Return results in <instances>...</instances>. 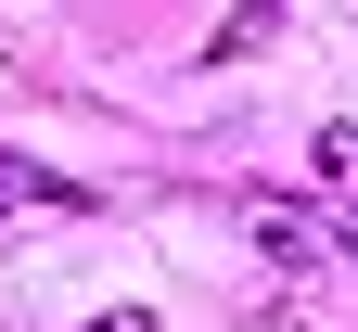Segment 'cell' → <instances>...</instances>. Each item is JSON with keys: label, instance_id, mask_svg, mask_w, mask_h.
I'll return each instance as SVG.
<instances>
[{"label": "cell", "instance_id": "cell-1", "mask_svg": "<svg viewBox=\"0 0 358 332\" xmlns=\"http://www.w3.org/2000/svg\"><path fill=\"white\" fill-rule=\"evenodd\" d=\"M256 243L282 256V268H307V256H320V230H307V217H282V205H256Z\"/></svg>", "mask_w": 358, "mask_h": 332}, {"label": "cell", "instance_id": "cell-2", "mask_svg": "<svg viewBox=\"0 0 358 332\" xmlns=\"http://www.w3.org/2000/svg\"><path fill=\"white\" fill-rule=\"evenodd\" d=\"M307 166H320L333 192H358V128H320V140H307Z\"/></svg>", "mask_w": 358, "mask_h": 332}, {"label": "cell", "instance_id": "cell-3", "mask_svg": "<svg viewBox=\"0 0 358 332\" xmlns=\"http://www.w3.org/2000/svg\"><path fill=\"white\" fill-rule=\"evenodd\" d=\"M90 332H154V307H103V319H90Z\"/></svg>", "mask_w": 358, "mask_h": 332}, {"label": "cell", "instance_id": "cell-4", "mask_svg": "<svg viewBox=\"0 0 358 332\" xmlns=\"http://www.w3.org/2000/svg\"><path fill=\"white\" fill-rule=\"evenodd\" d=\"M345 256H358V230H345Z\"/></svg>", "mask_w": 358, "mask_h": 332}]
</instances>
